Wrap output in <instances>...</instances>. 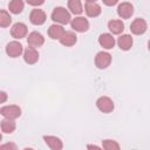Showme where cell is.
<instances>
[{
    "instance_id": "cell-11",
    "label": "cell",
    "mask_w": 150,
    "mask_h": 150,
    "mask_svg": "<svg viewBox=\"0 0 150 150\" xmlns=\"http://www.w3.org/2000/svg\"><path fill=\"white\" fill-rule=\"evenodd\" d=\"M84 12L88 16L96 18L101 14L102 9H101V6L96 1H89V2H86V5H84Z\"/></svg>"
},
{
    "instance_id": "cell-14",
    "label": "cell",
    "mask_w": 150,
    "mask_h": 150,
    "mask_svg": "<svg viewBox=\"0 0 150 150\" xmlns=\"http://www.w3.org/2000/svg\"><path fill=\"white\" fill-rule=\"evenodd\" d=\"M76 41H77V36H76V34H75L74 32H71V30L64 32L63 35L60 38L61 45H63V46H66V47H71V46H74V45L76 43Z\"/></svg>"
},
{
    "instance_id": "cell-15",
    "label": "cell",
    "mask_w": 150,
    "mask_h": 150,
    "mask_svg": "<svg viewBox=\"0 0 150 150\" xmlns=\"http://www.w3.org/2000/svg\"><path fill=\"white\" fill-rule=\"evenodd\" d=\"M98 43L104 49H111L115 46V39L109 33H103L98 36Z\"/></svg>"
},
{
    "instance_id": "cell-29",
    "label": "cell",
    "mask_w": 150,
    "mask_h": 150,
    "mask_svg": "<svg viewBox=\"0 0 150 150\" xmlns=\"http://www.w3.org/2000/svg\"><path fill=\"white\" fill-rule=\"evenodd\" d=\"M87 148H88V149H91V148H95V149H100V146H97V145H88Z\"/></svg>"
},
{
    "instance_id": "cell-21",
    "label": "cell",
    "mask_w": 150,
    "mask_h": 150,
    "mask_svg": "<svg viewBox=\"0 0 150 150\" xmlns=\"http://www.w3.org/2000/svg\"><path fill=\"white\" fill-rule=\"evenodd\" d=\"M23 1L22 0H11L9 5H8V8H9V12L13 13V14H19L23 11Z\"/></svg>"
},
{
    "instance_id": "cell-8",
    "label": "cell",
    "mask_w": 150,
    "mask_h": 150,
    "mask_svg": "<svg viewBox=\"0 0 150 150\" xmlns=\"http://www.w3.org/2000/svg\"><path fill=\"white\" fill-rule=\"evenodd\" d=\"M27 26L23 23V22H16L12 26L11 28V35L14 38V39H22L27 35Z\"/></svg>"
},
{
    "instance_id": "cell-20",
    "label": "cell",
    "mask_w": 150,
    "mask_h": 150,
    "mask_svg": "<svg viewBox=\"0 0 150 150\" xmlns=\"http://www.w3.org/2000/svg\"><path fill=\"white\" fill-rule=\"evenodd\" d=\"M108 28L112 34H121L124 30V23L122 20H110L108 22Z\"/></svg>"
},
{
    "instance_id": "cell-19",
    "label": "cell",
    "mask_w": 150,
    "mask_h": 150,
    "mask_svg": "<svg viewBox=\"0 0 150 150\" xmlns=\"http://www.w3.org/2000/svg\"><path fill=\"white\" fill-rule=\"evenodd\" d=\"M15 127H16V124H15L14 120L7 118V117H5L0 123V128L4 134H12L15 130Z\"/></svg>"
},
{
    "instance_id": "cell-25",
    "label": "cell",
    "mask_w": 150,
    "mask_h": 150,
    "mask_svg": "<svg viewBox=\"0 0 150 150\" xmlns=\"http://www.w3.org/2000/svg\"><path fill=\"white\" fill-rule=\"evenodd\" d=\"M26 2L30 6H41L45 2V0H26Z\"/></svg>"
},
{
    "instance_id": "cell-13",
    "label": "cell",
    "mask_w": 150,
    "mask_h": 150,
    "mask_svg": "<svg viewBox=\"0 0 150 150\" xmlns=\"http://www.w3.org/2000/svg\"><path fill=\"white\" fill-rule=\"evenodd\" d=\"M27 42L30 47H34V48L35 47H41L45 43V38L39 32H32V33L28 34Z\"/></svg>"
},
{
    "instance_id": "cell-16",
    "label": "cell",
    "mask_w": 150,
    "mask_h": 150,
    "mask_svg": "<svg viewBox=\"0 0 150 150\" xmlns=\"http://www.w3.org/2000/svg\"><path fill=\"white\" fill-rule=\"evenodd\" d=\"M43 141H45V143H46L52 150H61V149L63 148L62 141H61L59 137H56V136H50V135L43 136Z\"/></svg>"
},
{
    "instance_id": "cell-6",
    "label": "cell",
    "mask_w": 150,
    "mask_h": 150,
    "mask_svg": "<svg viewBox=\"0 0 150 150\" xmlns=\"http://www.w3.org/2000/svg\"><path fill=\"white\" fill-rule=\"evenodd\" d=\"M146 28H148V25H146L145 20L142 19V18L135 19L131 22V25H130V30L135 35H142V34H144L145 30H146Z\"/></svg>"
},
{
    "instance_id": "cell-1",
    "label": "cell",
    "mask_w": 150,
    "mask_h": 150,
    "mask_svg": "<svg viewBox=\"0 0 150 150\" xmlns=\"http://www.w3.org/2000/svg\"><path fill=\"white\" fill-rule=\"evenodd\" d=\"M70 13L64 8V7H55L54 11L52 12V20L56 23L60 25H67L70 22Z\"/></svg>"
},
{
    "instance_id": "cell-7",
    "label": "cell",
    "mask_w": 150,
    "mask_h": 150,
    "mask_svg": "<svg viewBox=\"0 0 150 150\" xmlns=\"http://www.w3.org/2000/svg\"><path fill=\"white\" fill-rule=\"evenodd\" d=\"M47 16H46V13L42 11V9H33L29 14V21L35 25V26H40V25H43L45 21H46Z\"/></svg>"
},
{
    "instance_id": "cell-30",
    "label": "cell",
    "mask_w": 150,
    "mask_h": 150,
    "mask_svg": "<svg viewBox=\"0 0 150 150\" xmlns=\"http://www.w3.org/2000/svg\"><path fill=\"white\" fill-rule=\"evenodd\" d=\"M148 49L150 50V40H149V42H148Z\"/></svg>"
},
{
    "instance_id": "cell-27",
    "label": "cell",
    "mask_w": 150,
    "mask_h": 150,
    "mask_svg": "<svg viewBox=\"0 0 150 150\" xmlns=\"http://www.w3.org/2000/svg\"><path fill=\"white\" fill-rule=\"evenodd\" d=\"M7 148H12V149H16V146H15V144H13V143H7V144H4V145H1L0 146V149H7Z\"/></svg>"
},
{
    "instance_id": "cell-26",
    "label": "cell",
    "mask_w": 150,
    "mask_h": 150,
    "mask_svg": "<svg viewBox=\"0 0 150 150\" xmlns=\"http://www.w3.org/2000/svg\"><path fill=\"white\" fill-rule=\"evenodd\" d=\"M102 1L107 6H114V5H116L118 2V0H102Z\"/></svg>"
},
{
    "instance_id": "cell-4",
    "label": "cell",
    "mask_w": 150,
    "mask_h": 150,
    "mask_svg": "<svg viewBox=\"0 0 150 150\" xmlns=\"http://www.w3.org/2000/svg\"><path fill=\"white\" fill-rule=\"evenodd\" d=\"M111 63V55L107 52H98L95 56V64L98 69H105Z\"/></svg>"
},
{
    "instance_id": "cell-22",
    "label": "cell",
    "mask_w": 150,
    "mask_h": 150,
    "mask_svg": "<svg viewBox=\"0 0 150 150\" xmlns=\"http://www.w3.org/2000/svg\"><path fill=\"white\" fill-rule=\"evenodd\" d=\"M68 8L70 9V12L73 14H76V15H79L83 12L81 0H68Z\"/></svg>"
},
{
    "instance_id": "cell-17",
    "label": "cell",
    "mask_w": 150,
    "mask_h": 150,
    "mask_svg": "<svg viewBox=\"0 0 150 150\" xmlns=\"http://www.w3.org/2000/svg\"><path fill=\"white\" fill-rule=\"evenodd\" d=\"M64 32H66L64 28L61 25H57V23H54L48 28V35L53 40H60V38L63 35Z\"/></svg>"
},
{
    "instance_id": "cell-2",
    "label": "cell",
    "mask_w": 150,
    "mask_h": 150,
    "mask_svg": "<svg viewBox=\"0 0 150 150\" xmlns=\"http://www.w3.org/2000/svg\"><path fill=\"white\" fill-rule=\"evenodd\" d=\"M0 114L4 116V117H7V118H12V120H15L18 117L21 116V108L16 104H11V105H5L0 109Z\"/></svg>"
},
{
    "instance_id": "cell-24",
    "label": "cell",
    "mask_w": 150,
    "mask_h": 150,
    "mask_svg": "<svg viewBox=\"0 0 150 150\" xmlns=\"http://www.w3.org/2000/svg\"><path fill=\"white\" fill-rule=\"evenodd\" d=\"M102 146L105 150H118L120 149V144L114 139H103Z\"/></svg>"
},
{
    "instance_id": "cell-18",
    "label": "cell",
    "mask_w": 150,
    "mask_h": 150,
    "mask_svg": "<svg viewBox=\"0 0 150 150\" xmlns=\"http://www.w3.org/2000/svg\"><path fill=\"white\" fill-rule=\"evenodd\" d=\"M132 43H134L132 38L129 34H123L117 40V45L122 50H129L132 47Z\"/></svg>"
},
{
    "instance_id": "cell-28",
    "label": "cell",
    "mask_w": 150,
    "mask_h": 150,
    "mask_svg": "<svg viewBox=\"0 0 150 150\" xmlns=\"http://www.w3.org/2000/svg\"><path fill=\"white\" fill-rule=\"evenodd\" d=\"M0 95H1V102L4 103V102L6 101V98H7V95H6V93H5V91H1V93H0Z\"/></svg>"
},
{
    "instance_id": "cell-23",
    "label": "cell",
    "mask_w": 150,
    "mask_h": 150,
    "mask_svg": "<svg viewBox=\"0 0 150 150\" xmlns=\"http://www.w3.org/2000/svg\"><path fill=\"white\" fill-rule=\"evenodd\" d=\"M12 22V18L11 15L5 11V9H1L0 11V26L1 27H8Z\"/></svg>"
},
{
    "instance_id": "cell-10",
    "label": "cell",
    "mask_w": 150,
    "mask_h": 150,
    "mask_svg": "<svg viewBox=\"0 0 150 150\" xmlns=\"http://www.w3.org/2000/svg\"><path fill=\"white\" fill-rule=\"evenodd\" d=\"M117 14L122 19H129L134 14V6L130 2H122L117 7Z\"/></svg>"
},
{
    "instance_id": "cell-3",
    "label": "cell",
    "mask_w": 150,
    "mask_h": 150,
    "mask_svg": "<svg viewBox=\"0 0 150 150\" xmlns=\"http://www.w3.org/2000/svg\"><path fill=\"white\" fill-rule=\"evenodd\" d=\"M96 107L98 108V110H101L104 114H109L114 110V102L110 97L108 96H101L97 98L96 101Z\"/></svg>"
},
{
    "instance_id": "cell-5",
    "label": "cell",
    "mask_w": 150,
    "mask_h": 150,
    "mask_svg": "<svg viewBox=\"0 0 150 150\" xmlns=\"http://www.w3.org/2000/svg\"><path fill=\"white\" fill-rule=\"evenodd\" d=\"M70 26L76 32H80V33H83V32H87L88 28H89V21L83 18V16H76L75 19H73L70 21Z\"/></svg>"
},
{
    "instance_id": "cell-31",
    "label": "cell",
    "mask_w": 150,
    "mask_h": 150,
    "mask_svg": "<svg viewBox=\"0 0 150 150\" xmlns=\"http://www.w3.org/2000/svg\"><path fill=\"white\" fill-rule=\"evenodd\" d=\"M89 1H96V0H86V2H89Z\"/></svg>"
},
{
    "instance_id": "cell-12",
    "label": "cell",
    "mask_w": 150,
    "mask_h": 150,
    "mask_svg": "<svg viewBox=\"0 0 150 150\" xmlns=\"http://www.w3.org/2000/svg\"><path fill=\"white\" fill-rule=\"evenodd\" d=\"M23 60L28 64H34L39 60V53L34 47H27L23 52Z\"/></svg>"
},
{
    "instance_id": "cell-9",
    "label": "cell",
    "mask_w": 150,
    "mask_h": 150,
    "mask_svg": "<svg viewBox=\"0 0 150 150\" xmlns=\"http://www.w3.org/2000/svg\"><path fill=\"white\" fill-rule=\"evenodd\" d=\"M23 48L22 45L18 41H11L7 46H6V53L9 57H18L21 55Z\"/></svg>"
}]
</instances>
